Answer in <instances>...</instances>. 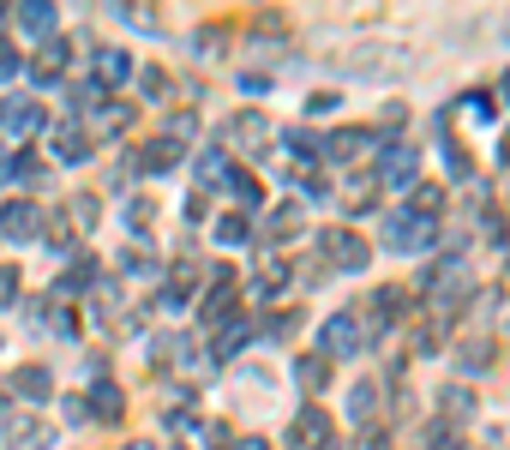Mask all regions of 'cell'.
Returning <instances> with one entry per match:
<instances>
[{
	"instance_id": "obj_1",
	"label": "cell",
	"mask_w": 510,
	"mask_h": 450,
	"mask_svg": "<svg viewBox=\"0 0 510 450\" xmlns=\"http://www.w3.org/2000/svg\"><path fill=\"white\" fill-rule=\"evenodd\" d=\"M384 247L391 252H426L433 247V222L414 217V210H391V217H384Z\"/></svg>"
},
{
	"instance_id": "obj_2",
	"label": "cell",
	"mask_w": 510,
	"mask_h": 450,
	"mask_svg": "<svg viewBox=\"0 0 510 450\" xmlns=\"http://www.w3.org/2000/svg\"><path fill=\"white\" fill-rule=\"evenodd\" d=\"M319 252H324V264H336V271H366V264H372V247H366L354 229H324Z\"/></svg>"
},
{
	"instance_id": "obj_3",
	"label": "cell",
	"mask_w": 510,
	"mask_h": 450,
	"mask_svg": "<svg viewBox=\"0 0 510 450\" xmlns=\"http://www.w3.org/2000/svg\"><path fill=\"white\" fill-rule=\"evenodd\" d=\"M414 169H421V150L414 145H384L372 180H379V187H414Z\"/></svg>"
},
{
	"instance_id": "obj_4",
	"label": "cell",
	"mask_w": 510,
	"mask_h": 450,
	"mask_svg": "<svg viewBox=\"0 0 510 450\" xmlns=\"http://www.w3.org/2000/svg\"><path fill=\"white\" fill-rule=\"evenodd\" d=\"M289 438L301 450H336V426H331V414L324 408H301L294 414V426H289Z\"/></svg>"
},
{
	"instance_id": "obj_5",
	"label": "cell",
	"mask_w": 510,
	"mask_h": 450,
	"mask_svg": "<svg viewBox=\"0 0 510 450\" xmlns=\"http://www.w3.org/2000/svg\"><path fill=\"white\" fill-rule=\"evenodd\" d=\"M366 336H361V319L354 312H336V319H324V361H342V354H361Z\"/></svg>"
},
{
	"instance_id": "obj_6",
	"label": "cell",
	"mask_w": 510,
	"mask_h": 450,
	"mask_svg": "<svg viewBox=\"0 0 510 450\" xmlns=\"http://www.w3.org/2000/svg\"><path fill=\"white\" fill-rule=\"evenodd\" d=\"M426 294L438 301V312H451V306L468 294V276H463V264H456V259L433 264V271H426Z\"/></svg>"
},
{
	"instance_id": "obj_7",
	"label": "cell",
	"mask_w": 510,
	"mask_h": 450,
	"mask_svg": "<svg viewBox=\"0 0 510 450\" xmlns=\"http://www.w3.org/2000/svg\"><path fill=\"white\" fill-rule=\"evenodd\" d=\"M43 127V102L30 97H6L0 102V138H25V132Z\"/></svg>"
},
{
	"instance_id": "obj_8",
	"label": "cell",
	"mask_w": 510,
	"mask_h": 450,
	"mask_svg": "<svg viewBox=\"0 0 510 450\" xmlns=\"http://www.w3.org/2000/svg\"><path fill=\"white\" fill-rule=\"evenodd\" d=\"M0 234H6V240H30V234H43V204L13 199L6 210H0Z\"/></svg>"
},
{
	"instance_id": "obj_9",
	"label": "cell",
	"mask_w": 510,
	"mask_h": 450,
	"mask_svg": "<svg viewBox=\"0 0 510 450\" xmlns=\"http://www.w3.org/2000/svg\"><path fill=\"white\" fill-rule=\"evenodd\" d=\"M474 414H481V396H474V391H463V384H444V391H438V421L451 426V433L468 426Z\"/></svg>"
},
{
	"instance_id": "obj_10",
	"label": "cell",
	"mask_w": 510,
	"mask_h": 450,
	"mask_svg": "<svg viewBox=\"0 0 510 450\" xmlns=\"http://www.w3.org/2000/svg\"><path fill=\"white\" fill-rule=\"evenodd\" d=\"M229 145H240V150H264V145H270V120H264L259 108H240V115L229 120Z\"/></svg>"
},
{
	"instance_id": "obj_11",
	"label": "cell",
	"mask_w": 510,
	"mask_h": 450,
	"mask_svg": "<svg viewBox=\"0 0 510 450\" xmlns=\"http://www.w3.org/2000/svg\"><path fill=\"white\" fill-rule=\"evenodd\" d=\"M372 145H379V132H366V127H342V132H336V138H331L324 150H331L336 162H361Z\"/></svg>"
},
{
	"instance_id": "obj_12",
	"label": "cell",
	"mask_w": 510,
	"mask_h": 450,
	"mask_svg": "<svg viewBox=\"0 0 510 450\" xmlns=\"http://www.w3.org/2000/svg\"><path fill=\"white\" fill-rule=\"evenodd\" d=\"M6 445H13V450H43L48 426L36 421V414H6Z\"/></svg>"
},
{
	"instance_id": "obj_13",
	"label": "cell",
	"mask_w": 510,
	"mask_h": 450,
	"mask_svg": "<svg viewBox=\"0 0 510 450\" xmlns=\"http://www.w3.org/2000/svg\"><path fill=\"white\" fill-rule=\"evenodd\" d=\"M6 391H18L25 403H48V391H55V378H48V366H18Z\"/></svg>"
},
{
	"instance_id": "obj_14",
	"label": "cell",
	"mask_w": 510,
	"mask_h": 450,
	"mask_svg": "<svg viewBox=\"0 0 510 450\" xmlns=\"http://www.w3.org/2000/svg\"><path fill=\"white\" fill-rule=\"evenodd\" d=\"M180 157H187V150H180L175 138H157V145H145V157H132V169H138V175H162V169H175Z\"/></svg>"
},
{
	"instance_id": "obj_15",
	"label": "cell",
	"mask_w": 510,
	"mask_h": 450,
	"mask_svg": "<svg viewBox=\"0 0 510 450\" xmlns=\"http://www.w3.org/2000/svg\"><path fill=\"white\" fill-rule=\"evenodd\" d=\"M30 73L43 78V85H48V78H60V73H66V43H60V36H48V43L30 55Z\"/></svg>"
},
{
	"instance_id": "obj_16",
	"label": "cell",
	"mask_w": 510,
	"mask_h": 450,
	"mask_svg": "<svg viewBox=\"0 0 510 450\" xmlns=\"http://www.w3.org/2000/svg\"><path fill=\"white\" fill-rule=\"evenodd\" d=\"M372 204H379V180H372V175H349V187H342V210L361 217V210H372Z\"/></svg>"
},
{
	"instance_id": "obj_17",
	"label": "cell",
	"mask_w": 510,
	"mask_h": 450,
	"mask_svg": "<svg viewBox=\"0 0 510 450\" xmlns=\"http://www.w3.org/2000/svg\"><path fill=\"white\" fill-rule=\"evenodd\" d=\"M294 384H301V391H324V384H331V361H324V354H301V361H294Z\"/></svg>"
},
{
	"instance_id": "obj_18",
	"label": "cell",
	"mask_w": 510,
	"mask_h": 450,
	"mask_svg": "<svg viewBox=\"0 0 510 450\" xmlns=\"http://www.w3.org/2000/svg\"><path fill=\"white\" fill-rule=\"evenodd\" d=\"M379 396H384V391H379V384H372V378H361V384H349V414H354V421L366 426V421H372V408H379Z\"/></svg>"
},
{
	"instance_id": "obj_19",
	"label": "cell",
	"mask_w": 510,
	"mask_h": 450,
	"mask_svg": "<svg viewBox=\"0 0 510 450\" xmlns=\"http://www.w3.org/2000/svg\"><path fill=\"white\" fill-rule=\"evenodd\" d=\"M132 127V102H102L90 115V132H127Z\"/></svg>"
},
{
	"instance_id": "obj_20",
	"label": "cell",
	"mask_w": 510,
	"mask_h": 450,
	"mask_svg": "<svg viewBox=\"0 0 510 450\" xmlns=\"http://www.w3.org/2000/svg\"><path fill=\"white\" fill-rule=\"evenodd\" d=\"M55 157H60V162H85V157H90L85 127H60V132H55Z\"/></svg>"
},
{
	"instance_id": "obj_21",
	"label": "cell",
	"mask_w": 510,
	"mask_h": 450,
	"mask_svg": "<svg viewBox=\"0 0 510 450\" xmlns=\"http://www.w3.org/2000/svg\"><path fill=\"white\" fill-rule=\"evenodd\" d=\"M18 25H25L30 36H48V30H55V6H48V0H25V6H18Z\"/></svg>"
},
{
	"instance_id": "obj_22",
	"label": "cell",
	"mask_w": 510,
	"mask_h": 450,
	"mask_svg": "<svg viewBox=\"0 0 510 450\" xmlns=\"http://www.w3.org/2000/svg\"><path fill=\"white\" fill-rule=\"evenodd\" d=\"M127 73H132V60L120 48H97V85H120Z\"/></svg>"
},
{
	"instance_id": "obj_23",
	"label": "cell",
	"mask_w": 510,
	"mask_h": 450,
	"mask_svg": "<svg viewBox=\"0 0 510 450\" xmlns=\"http://www.w3.org/2000/svg\"><path fill=\"white\" fill-rule=\"evenodd\" d=\"M408 210L433 222L438 210H444V187H433V180H426V187H414V192H408Z\"/></svg>"
},
{
	"instance_id": "obj_24",
	"label": "cell",
	"mask_w": 510,
	"mask_h": 450,
	"mask_svg": "<svg viewBox=\"0 0 510 450\" xmlns=\"http://www.w3.org/2000/svg\"><path fill=\"white\" fill-rule=\"evenodd\" d=\"M90 414H97V421H120V408H127V403H120V384H97V396H90Z\"/></svg>"
},
{
	"instance_id": "obj_25",
	"label": "cell",
	"mask_w": 510,
	"mask_h": 450,
	"mask_svg": "<svg viewBox=\"0 0 510 450\" xmlns=\"http://www.w3.org/2000/svg\"><path fill=\"white\" fill-rule=\"evenodd\" d=\"M229 199L240 204V210H252V204H259L264 192H259V180H252L247 169H229Z\"/></svg>"
},
{
	"instance_id": "obj_26",
	"label": "cell",
	"mask_w": 510,
	"mask_h": 450,
	"mask_svg": "<svg viewBox=\"0 0 510 450\" xmlns=\"http://www.w3.org/2000/svg\"><path fill=\"white\" fill-rule=\"evenodd\" d=\"M282 282H289V264H282V259H264L259 276H252V294H277Z\"/></svg>"
},
{
	"instance_id": "obj_27",
	"label": "cell",
	"mask_w": 510,
	"mask_h": 450,
	"mask_svg": "<svg viewBox=\"0 0 510 450\" xmlns=\"http://www.w3.org/2000/svg\"><path fill=\"white\" fill-rule=\"evenodd\" d=\"M306 229V217H301V204H282L277 217H270V240H294V234Z\"/></svg>"
},
{
	"instance_id": "obj_28",
	"label": "cell",
	"mask_w": 510,
	"mask_h": 450,
	"mask_svg": "<svg viewBox=\"0 0 510 450\" xmlns=\"http://www.w3.org/2000/svg\"><path fill=\"white\" fill-rule=\"evenodd\" d=\"M229 306H234V282H229V276H217V289H210V301H204V319H210V324L229 319Z\"/></svg>"
},
{
	"instance_id": "obj_29",
	"label": "cell",
	"mask_w": 510,
	"mask_h": 450,
	"mask_svg": "<svg viewBox=\"0 0 510 450\" xmlns=\"http://www.w3.org/2000/svg\"><path fill=\"white\" fill-rule=\"evenodd\" d=\"M192 175L199 180H229V162H222L217 150H199V157H192Z\"/></svg>"
},
{
	"instance_id": "obj_30",
	"label": "cell",
	"mask_w": 510,
	"mask_h": 450,
	"mask_svg": "<svg viewBox=\"0 0 510 450\" xmlns=\"http://www.w3.org/2000/svg\"><path fill=\"white\" fill-rule=\"evenodd\" d=\"M282 145H289L294 150V157H319V138H312V132H306V127H289V132H282Z\"/></svg>"
},
{
	"instance_id": "obj_31",
	"label": "cell",
	"mask_w": 510,
	"mask_h": 450,
	"mask_svg": "<svg viewBox=\"0 0 510 450\" xmlns=\"http://www.w3.org/2000/svg\"><path fill=\"white\" fill-rule=\"evenodd\" d=\"M247 336H252V324H222V336H217V354H234V349H247Z\"/></svg>"
},
{
	"instance_id": "obj_32",
	"label": "cell",
	"mask_w": 510,
	"mask_h": 450,
	"mask_svg": "<svg viewBox=\"0 0 510 450\" xmlns=\"http://www.w3.org/2000/svg\"><path fill=\"white\" fill-rule=\"evenodd\" d=\"M403 306H408V301H403V289H379V294H372V312H379V324H384V319H396Z\"/></svg>"
},
{
	"instance_id": "obj_33",
	"label": "cell",
	"mask_w": 510,
	"mask_h": 450,
	"mask_svg": "<svg viewBox=\"0 0 510 450\" xmlns=\"http://www.w3.org/2000/svg\"><path fill=\"white\" fill-rule=\"evenodd\" d=\"M426 450H463V438H456L444 421H433V426H426Z\"/></svg>"
},
{
	"instance_id": "obj_34",
	"label": "cell",
	"mask_w": 510,
	"mask_h": 450,
	"mask_svg": "<svg viewBox=\"0 0 510 450\" xmlns=\"http://www.w3.org/2000/svg\"><path fill=\"white\" fill-rule=\"evenodd\" d=\"M217 240H222V247H240V240H247V217H222L217 222Z\"/></svg>"
},
{
	"instance_id": "obj_35",
	"label": "cell",
	"mask_w": 510,
	"mask_h": 450,
	"mask_svg": "<svg viewBox=\"0 0 510 450\" xmlns=\"http://www.w3.org/2000/svg\"><path fill=\"white\" fill-rule=\"evenodd\" d=\"M138 85H145V97H168V73H162V66H145V73H138Z\"/></svg>"
},
{
	"instance_id": "obj_36",
	"label": "cell",
	"mask_w": 510,
	"mask_h": 450,
	"mask_svg": "<svg viewBox=\"0 0 510 450\" xmlns=\"http://www.w3.org/2000/svg\"><path fill=\"white\" fill-rule=\"evenodd\" d=\"M463 366H468V373L493 366V343H468V349H463Z\"/></svg>"
},
{
	"instance_id": "obj_37",
	"label": "cell",
	"mask_w": 510,
	"mask_h": 450,
	"mask_svg": "<svg viewBox=\"0 0 510 450\" xmlns=\"http://www.w3.org/2000/svg\"><path fill=\"white\" fill-rule=\"evenodd\" d=\"M294 324H301V312H270V319H264V336H289Z\"/></svg>"
},
{
	"instance_id": "obj_38",
	"label": "cell",
	"mask_w": 510,
	"mask_h": 450,
	"mask_svg": "<svg viewBox=\"0 0 510 450\" xmlns=\"http://www.w3.org/2000/svg\"><path fill=\"white\" fill-rule=\"evenodd\" d=\"M13 301H18V271L0 264V306H13Z\"/></svg>"
},
{
	"instance_id": "obj_39",
	"label": "cell",
	"mask_w": 510,
	"mask_h": 450,
	"mask_svg": "<svg viewBox=\"0 0 510 450\" xmlns=\"http://www.w3.org/2000/svg\"><path fill=\"white\" fill-rule=\"evenodd\" d=\"M73 217H78V222H97V217H102V204L90 199V192H78V204H73Z\"/></svg>"
},
{
	"instance_id": "obj_40",
	"label": "cell",
	"mask_w": 510,
	"mask_h": 450,
	"mask_svg": "<svg viewBox=\"0 0 510 450\" xmlns=\"http://www.w3.org/2000/svg\"><path fill=\"white\" fill-rule=\"evenodd\" d=\"M127 271L132 276H157V259H150V252H127Z\"/></svg>"
},
{
	"instance_id": "obj_41",
	"label": "cell",
	"mask_w": 510,
	"mask_h": 450,
	"mask_svg": "<svg viewBox=\"0 0 510 450\" xmlns=\"http://www.w3.org/2000/svg\"><path fill=\"white\" fill-rule=\"evenodd\" d=\"M414 349H421V354H438V324H421V331H414Z\"/></svg>"
},
{
	"instance_id": "obj_42",
	"label": "cell",
	"mask_w": 510,
	"mask_h": 450,
	"mask_svg": "<svg viewBox=\"0 0 510 450\" xmlns=\"http://www.w3.org/2000/svg\"><path fill=\"white\" fill-rule=\"evenodd\" d=\"M13 73H18V48H13V43H0V85H6Z\"/></svg>"
},
{
	"instance_id": "obj_43",
	"label": "cell",
	"mask_w": 510,
	"mask_h": 450,
	"mask_svg": "<svg viewBox=\"0 0 510 450\" xmlns=\"http://www.w3.org/2000/svg\"><path fill=\"white\" fill-rule=\"evenodd\" d=\"M481 450H510V426H486V438H481Z\"/></svg>"
},
{
	"instance_id": "obj_44",
	"label": "cell",
	"mask_w": 510,
	"mask_h": 450,
	"mask_svg": "<svg viewBox=\"0 0 510 450\" xmlns=\"http://www.w3.org/2000/svg\"><path fill=\"white\" fill-rule=\"evenodd\" d=\"M127 222H132V229H145V222H150V199H132L127 204Z\"/></svg>"
},
{
	"instance_id": "obj_45",
	"label": "cell",
	"mask_w": 510,
	"mask_h": 450,
	"mask_svg": "<svg viewBox=\"0 0 510 450\" xmlns=\"http://www.w3.org/2000/svg\"><path fill=\"white\" fill-rule=\"evenodd\" d=\"M240 438H234V426H210V450H234Z\"/></svg>"
},
{
	"instance_id": "obj_46",
	"label": "cell",
	"mask_w": 510,
	"mask_h": 450,
	"mask_svg": "<svg viewBox=\"0 0 510 450\" xmlns=\"http://www.w3.org/2000/svg\"><path fill=\"white\" fill-rule=\"evenodd\" d=\"M222 43H229V36H222V30H204V36H199V48H204V60H217V48Z\"/></svg>"
},
{
	"instance_id": "obj_47",
	"label": "cell",
	"mask_w": 510,
	"mask_h": 450,
	"mask_svg": "<svg viewBox=\"0 0 510 450\" xmlns=\"http://www.w3.org/2000/svg\"><path fill=\"white\" fill-rule=\"evenodd\" d=\"M13 169H18V180H43V162H36V157H18Z\"/></svg>"
},
{
	"instance_id": "obj_48",
	"label": "cell",
	"mask_w": 510,
	"mask_h": 450,
	"mask_svg": "<svg viewBox=\"0 0 510 450\" xmlns=\"http://www.w3.org/2000/svg\"><path fill=\"white\" fill-rule=\"evenodd\" d=\"M168 426H175V433H192V426H199V414H192V408L180 414V408H175V414H168Z\"/></svg>"
},
{
	"instance_id": "obj_49",
	"label": "cell",
	"mask_w": 510,
	"mask_h": 450,
	"mask_svg": "<svg viewBox=\"0 0 510 450\" xmlns=\"http://www.w3.org/2000/svg\"><path fill=\"white\" fill-rule=\"evenodd\" d=\"M234 450H270V445H264V438H240V445H234Z\"/></svg>"
},
{
	"instance_id": "obj_50",
	"label": "cell",
	"mask_w": 510,
	"mask_h": 450,
	"mask_svg": "<svg viewBox=\"0 0 510 450\" xmlns=\"http://www.w3.org/2000/svg\"><path fill=\"white\" fill-rule=\"evenodd\" d=\"M120 450H157V445H150V438H138V445H120Z\"/></svg>"
},
{
	"instance_id": "obj_51",
	"label": "cell",
	"mask_w": 510,
	"mask_h": 450,
	"mask_svg": "<svg viewBox=\"0 0 510 450\" xmlns=\"http://www.w3.org/2000/svg\"><path fill=\"white\" fill-rule=\"evenodd\" d=\"M498 157H505V162H510V132H505V145H498Z\"/></svg>"
},
{
	"instance_id": "obj_52",
	"label": "cell",
	"mask_w": 510,
	"mask_h": 450,
	"mask_svg": "<svg viewBox=\"0 0 510 450\" xmlns=\"http://www.w3.org/2000/svg\"><path fill=\"white\" fill-rule=\"evenodd\" d=\"M0 180H6V157H0Z\"/></svg>"
},
{
	"instance_id": "obj_53",
	"label": "cell",
	"mask_w": 510,
	"mask_h": 450,
	"mask_svg": "<svg viewBox=\"0 0 510 450\" xmlns=\"http://www.w3.org/2000/svg\"><path fill=\"white\" fill-rule=\"evenodd\" d=\"M505 331H510V306H505Z\"/></svg>"
},
{
	"instance_id": "obj_54",
	"label": "cell",
	"mask_w": 510,
	"mask_h": 450,
	"mask_svg": "<svg viewBox=\"0 0 510 450\" xmlns=\"http://www.w3.org/2000/svg\"><path fill=\"white\" fill-rule=\"evenodd\" d=\"M505 97H510V73H505Z\"/></svg>"
},
{
	"instance_id": "obj_55",
	"label": "cell",
	"mask_w": 510,
	"mask_h": 450,
	"mask_svg": "<svg viewBox=\"0 0 510 450\" xmlns=\"http://www.w3.org/2000/svg\"><path fill=\"white\" fill-rule=\"evenodd\" d=\"M0 414H6V396H0Z\"/></svg>"
},
{
	"instance_id": "obj_56",
	"label": "cell",
	"mask_w": 510,
	"mask_h": 450,
	"mask_svg": "<svg viewBox=\"0 0 510 450\" xmlns=\"http://www.w3.org/2000/svg\"><path fill=\"white\" fill-rule=\"evenodd\" d=\"M505 289H510V271H505Z\"/></svg>"
},
{
	"instance_id": "obj_57",
	"label": "cell",
	"mask_w": 510,
	"mask_h": 450,
	"mask_svg": "<svg viewBox=\"0 0 510 450\" xmlns=\"http://www.w3.org/2000/svg\"><path fill=\"white\" fill-rule=\"evenodd\" d=\"M0 18H6V6H0Z\"/></svg>"
}]
</instances>
